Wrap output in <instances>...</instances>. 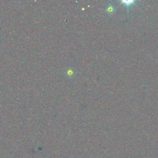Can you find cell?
Returning a JSON list of instances; mask_svg holds the SVG:
<instances>
[{"mask_svg":"<svg viewBox=\"0 0 158 158\" xmlns=\"http://www.w3.org/2000/svg\"><path fill=\"white\" fill-rule=\"evenodd\" d=\"M119 2L121 4H124L125 6L127 7V8H129L130 6L135 5L138 1H133V0H122V1H120Z\"/></svg>","mask_w":158,"mask_h":158,"instance_id":"7a4b0ae2","label":"cell"},{"mask_svg":"<svg viewBox=\"0 0 158 158\" xmlns=\"http://www.w3.org/2000/svg\"><path fill=\"white\" fill-rule=\"evenodd\" d=\"M104 11L108 14L112 15L116 12V7L112 3H109L105 6Z\"/></svg>","mask_w":158,"mask_h":158,"instance_id":"6da1fadb","label":"cell"},{"mask_svg":"<svg viewBox=\"0 0 158 158\" xmlns=\"http://www.w3.org/2000/svg\"><path fill=\"white\" fill-rule=\"evenodd\" d=\"M75 74H76V71L72 68H69L66 70V75L68 77H72Z\"/></svg>","mask_w":158,"mask_h":158,"instance_id":"3957f363","label":"cell"}]
</instances>
